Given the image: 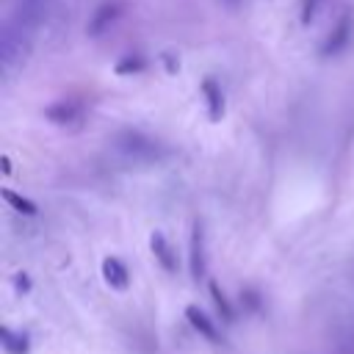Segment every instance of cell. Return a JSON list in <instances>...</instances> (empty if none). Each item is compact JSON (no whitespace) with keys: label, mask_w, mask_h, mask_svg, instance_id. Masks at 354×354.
<instances>
[{"label":"cell","mask_w":354,"mask_h":354,"mask_svg":"<svg viewBox=\"0 0 354 354\" xmlns=\"http://www.w3.org/2000/svg\"><path fill=\"white\" fill-rule=\"evenodd\" d=\"M351 17L346 14V17H340V22L335 25V30H332V36L326 39V44H324V55H337L346 44H348V39H351Z\"/></svg>","instance_id":"cell-1"},{"label":"cell","mask_w":354,"mask_h":354,"mask_svg":"<svg viewBox=\"0 0 354 354\" xmlns=\"http://www.w3.org/2000/svg\"><path fill=\"white\" fill-rule=\"evenodd\" d=\"M202 94H205V102H207V116L213 122H218L224 116V97H221V88L213 77H205L202 80Z\"/></svg>","instance_id":"cell-3"},{"label":"cell","mask_w":354,"mask_h":354,"mask_svg":"<svg viewBox=\"0 0 354 354\" xmlns=\"http://www.w3.org/2000/svg\"><path fill=\"white\" fill-rule=\"evenodd\" d=\"M147 66V61L141 55H124L119 64H116V75H136Z\"/></svg>","instance_id":"cell-12"},{"label":"cell","mask_w":354,"mask_h":354,"mask_svg":"<svg viewBox=\"0 0 354 354\" xmlns=\"http://www.w3.org/2000/svg\"><path fill=\"white\" fill-rule=\"evenodd\" d=\"M3 199L14 207V210H19V213H25V216H36V202H30V199H25V196H19V194H14V191H8V188H3Z\"/></svg>","instance_id":"cell-11"},{"label":"cell","mask_w":354,"mask_h":354,"mask_svg":"<svg viewBox=\"0 0 354 354\" xmlns=\"http://www.w3.org/2000/svg\"><path fill=\"white\" fill-rule=\"evenodd\" d=\"M149 246H152V254L158 257V263H160V266H163L169 274H174V271H177V260H174V252H171L169 241L163 238V232H152Z\"/></svg>","instance_id":"cell-5"},{"label":"cell","mask_w":354,"mask_h":354,"mask_svg":"<svg viewBox=\"0 0 354 354\" xmlns=\"http://www.w3.org/2000/svg\"><path fill=\"white\" fill-rule=\"evenodd\" d=\"M122 149L124 152H133V155H152L155 152V144L149 138H141L138 133H124L122 136Z\"/></svg>","instance_id":"cell-9"},{"label":"cell","mask_w":354,"mask_h":354,"mask_svg":"<svg viewBox=\"0 0 354 354\" xmlns=\"http://www.w3.org/2000/svg\"><path fill=\"white\" fill-rule=\"evenodd\" d=\"M0 340H3V348L8 354H28V337L25 335H14L11 329H3Z\"/></svg>","instance_id":"cell-10"},{"label":"cell","mask_w":354,"mask_h":354,"mask_svg":"<svg viewBox=\"0 0 354 354\" xmlns=\"http://www.w3.org/2000/svg\"><path fill=\"white\" fill-rule=\"evenodd\" d=\"M102 277H105V282H108L113 290H124V288L130 285V274H127L124 263L116 260V257H105V260H102Z\"/></svg>","instance_id":"cell-2"},{"label":"cell","mask_w":354,"mask_h":354,"mask_svg":"<svg viewBox=\"0 0 354 354\" xmlns=\"http://www.w3.org/2000/svg\"><path fill=\"white\" fill-rule=\"evenodd\" d=\"M210 296H213V301H216V307H218V313L224 315V321H232V307H230V301L224 299V293L218 290V285H216V282L210 285Z\"/></svg>","instance_id":"cell-13"},{"label":"cell","mask_w":354,"mask_h":354,"mask_svg":"<svg viewBox=\"0 0 354 354\" xmlns=\"http://www.w3.org/2000/svg\"><path fill=\"white\" fill-rule=\"evenodd\" d=\"M116 17H119V3H102V6L94 11L91 22H88V33H91V36H100Z\"/></svg>","instance_id":"cell-6"},{"label":"cell","mask_w":354,"mask_h":354,"mask_svg":"<svg viewBox=\"0 0 354 354\" xmlns=\"http://www.w3.org/2000/svg\"><path fill=\"white\" fill-rule=\"evenodd\" d=\"M44 113H47V119L55 122V124H69V122H75V119L80 116V108H77L75 102H69V100H61V102L50 105Z\"/></svg>","instance_id":"cell-7"},{"label":"cell","mask_w":354,"mask_h":354,"mask_svg":"<svg viewBox=\"0 0 354 354\" xmlns=\"http://www.w3.org/2000/svg\"><path fill=\"white\" fill-rule=\"evenodd\" d=\"M17 288H19V290H28V279H25V274L17 277Z\"/></svg>","instance_id":"cell-14"},{"label":"cell","mask_w":354,"mask_h":354,"mask_svg":"<svg viewBox=\"0 0 354 354\" xmlns=\"http://www.w3.org/2000/svg\"><path fill=\"white\" fill-rule=\"evenodd\" d=\"M191 277L202 279L205 277V243H202V227L194 224L191 230Z\"/></svg>","instance_id":"cell-4"},{"label":"cell","mask_w":354,"mask_h":354,"mask_svg":"<svg viewBox=\"0 0 354 354\" xmlns=\"http://www.w3.org/2000/svg\"><path fill=\"white\" fill-rule=\"evenodd\" d=\"M185 318L191 321V326H194L202 337H207V340H218V332H216L213 321H210L199 307H188V310H185Z\"/></svg>","instance_id":"cell-8"}]
</instances>
